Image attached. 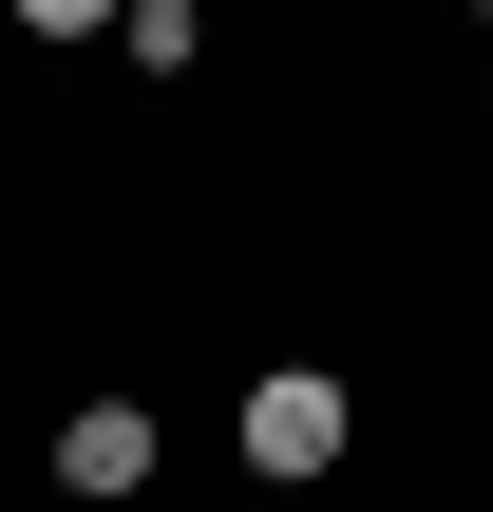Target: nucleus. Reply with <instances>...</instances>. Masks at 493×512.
<instances>
[{
  "label": "nucleus",
  "mask_w": 493,
  "mask_h": 512,
  "mask_svg": "<svg viewBox=\"0 0 493 512\" xmlns=\"http://www.w3.org/2000/svg\"><path fill=\"white\" fill-rule=\"evenodd\" d=\"M228 456H247L266 494H304V475H342V456H361V380H342V361H266V380L228 399Z\"/></svg>",
  "instance_id": "1"
},
{
  "label": "nucleus",
  "mask_w": 493,
  "mask_h": 512,
  "mask_svg": "<svg viewBox=\"0 0 493 512\" xmlns=\"http://www.w3.org/2000/svg\"><path fill=\"white\" fill-rule=\"evenodd\" d=\"M114 57H133V76H190V57H209V19H190V0H133V19H114Z\"/></svg>",
  "instance_id": "3"
},
{
  "label": "nucleus",
  "mask_w": 493,
  "mask_h": 512,
  "mask_svg": "<svg viewBox=\"0 0 493 512\" xmlns=\"http://www.w3.org/2000/svg\"><path fill=\"white\" fill-rule=\"evenodd\" d=\"M152 456H171L152 399H57V494H76V512H133V494H152Z\"/></svg>",
  "instance_id": "2"
}]
</instances>
